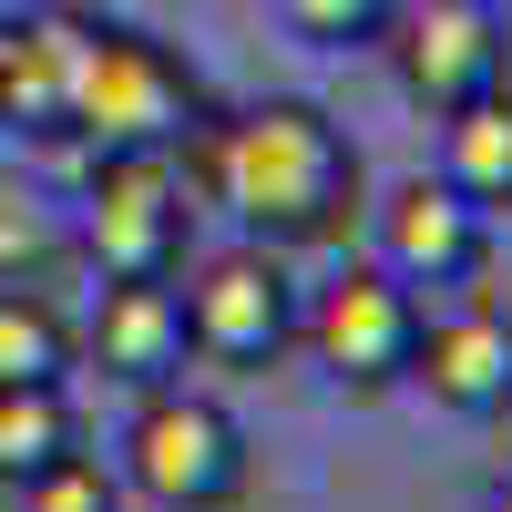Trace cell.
<instances>
[{
	"mask_svg": "<svg viewBox=\"0 0 512 512\" xmlns=\"http://www.w3.org/2000/svg\"><path fill=\"white\" fill-rule=\"evenodd\" d=\"M205 175H216L226 216L256 236V246H328L338 226L359 216V144L338 134L318 103H246L216 144H205Z\"/></svg>",
	"mask_w": 512,
	"mask_h": 512,
	"instance_id": "cell-1",
	"label": "cell"
},
{
	"mask_svg": "<svg viewBox=\"0 0 512 512\" xmlns=\"http://www.w3.org/2000/svg\"><path fill=\"white\" fill-rule=\"evenodd\" d=\"M390 11H400V0H277V21H287L297 41H328V52L379 41V31H390Z\"/></svg>",
	"mask_w": 512,
	"mask_h": 512,
	"instance_id": "cell-16",
	"label": "cell"
},
{
	"mask_svg": "<svg viewBox=\"0 0 512 512\" xmlns=\"http://www.w3.org/2000/svg\"><path fill=\"white\" fill-rule=\"evenodd\" d=\"M62 451H82L62 379H11V390H0V482H31V472H52Z\"/></svg>",
	"mask_w": 512,
	"mask_h": 512,
	"instance_id": "cell-13",
	"label": "cell"
},
{
	"mask_svg": "<svg viewBox=\"0 0 512 512\" xmlns=\"http://www.w3.org/2000/svg\"><path fill=\"white\" fill-rule=\"evenodd\" d=\"M21 512H123V482L103 472L93 451H62L52 472H31V482H21Z\"/></svg>",
	"mask_w": 512,
	"mask_h": 512,
	"instance_id": "cell-15",
	"label": "cell"
},
{
	"mask_svg": "<svg viewBox=\"0 0 512 512\" xmlns=\"http://www.w3.org/2000/svg\"><path fill=\"white\" fill-rule=\"evenodd\" d=\"M123 482H134L144 502H164V512H226L246 492V431H236V410L195 400L185 379L144 390L134 431H123Z\"/></svg>",
	"mask_w": 512,
	"mask_h": 512,
	"instance_id": "cell-3",
	"label": "cell"
},
{
	"mask_svg": "<svg viewBox=\"0 0 512 512\" xmlns=\"http://www.w3.org/2000/svg\"><path fill=\"white\" fill-rule=\"evenodd\" d=\"M195 72L164 52L154 31H113L93 21L82 31V62H72V103H62V134L93 144V154H175L195 134Z\"/></svg>",
	"mask_w": 512,
	"mask_h": 512,
	"instance_id": "cell-2",
	"label": "cell"
},
{
	"mask_svg": "<svg viewBox=\"0 0 512 512\" xmlns=\"http://www.w3.org/2000/svg\"><path fill=\"white\" fill-rule=\"evenodd\" d=\"M195 236V195L175 154H93L82 175V256L93 277H175Z\"/></svg>",
	"mask_w": 512,
	"mask_h": 512,
	"instance_id": "cell-4",
	"label": "cell"
},
{
	"mask_svg": "<svg viewBox=\"0 0 512 512\" xmlns=\"http://www.w3.org/2000/svg\"><path fill=\"white\" fill-rule=\"evenodd\" d=\"M297 338L318 349V369L338 390H400L410 349H420V287H400L390 267H349L318 287V308H297Z\"/></svg>",
	"mask_w": 512,
	"mask_h": 512,
	"instance_id": "cell-7",
	"label": "cell"
},
{
	"mask_svg": "<svg viewBox=\"0 0 512 512\" xmlns=\"http://www.w3.org/2000/svg\"><path fill=\"white\" fill-rule=\"evenodd\" d=\"M82 31H93V11H72V0H52V11H21V21H0V123H11V134L62 144V103H72Z\"/></svg>",
	"mask_w": 512,
	"mask_h": 512,
	"instance_id": "cell-9",
	"label": "cell"
},
{
	"mask_svg": "<svg viewBox=\"0 0 512 512\" xmlns=\"http://www.w3.org/2000/svg\"><path fill=\"white\" fill-rule=\"evenodd\" d=\"M72 369V328L52 297H31V287H0V390L11 379H62Z\"/></svg>",
	"mask_w": 512,
	"mask_h": 512,
	"instance_id": "cell-14",
	"label": "cell"
},
{
	"mask_svg": "<svg viewBox=\"0 0 512 512\" xmlns=\"http://www.w3.org/2000/svg\"><path fill=\"white\" fill-rule=\"evenodd\" d=\"M492 512H512V492H502V502H492Z\"/></svg>",
	"mask_w": 512,
	"mask_h": 512,
	"instance_id": "cell-17",
	"label": "cell"
},
{
	"mask_svg": "<svg viewBox=\"0 0 512 512\" xmlns=\"http://www.w3.org/2000/svg\"><path fill=\"white\" fill-rule=\"evenodd\" d=\"M93 359L123 390H164L195 349H185V297L175 277H103V308H93Z\"/></svg>",
	"mask_w": 512,
	"mask_h": 512,
	"instance_id": "cell-11",
	"label": "cell"
},
{
	"mask_svg": "<svg viewBox=\"0 0 512 512\" xmlns=\"http://www.w3.org/2000/svg\"><path fill=\"white\" fill-rule=\"evenodd\" d=\"M410 379L461 420H492L512 410V318L502 308H461V318H420V349Z\"/></svg>",
	"mask_w": 512,
	"mask_h": 512,
	"instance_id": "cell-10",
	"label": "cell"
},
{
	"mask_svg": "<svg viewBox=\"0 0 512 512\" xmlns=\"http://www.w3.org/2000/svg\"><path fill=\"white\" fill-rule=\"evenodd\" d=\"M482 256H492V216L472 195H451L441 175H410L379 205V267L400 287H461V277H482Z\"/></svg>",
	"mask_w": 512,
	"mask_h": 512,
	"instance_id": "cell-8",
	"label": "cell"
},
{
	"mask_svg": "<svg viewBox=\"0 0 512 512\" xmlns=\"http://www.w3.org/2000/svg\"><path fill=\"white\" fill-rule=\"evenodd\" d=\"M185 287V349L195 359H216V369H277L297 349V287L277 267V246H226V256H205V267H175Z\"/></svg>",
	"mask_w": 512,
	"mask_h": 512,
	"instance_id": "cell-5",
	"label": "cell"
},
{
	"mask_svg": "<svg viewBox=\"0 0 512 512\" xmlns=\"http://www.w3.org/2000/svg\"><path fill=\"white\" fill-rule=\"evenodd\" d=\"M441 185L472 195L482 216L512 205V82L482 93V103H461V113H441Z\"/></svg>",
	"mask_w": 512,
	"mask_h": 512,
	"instance_id": "cell-12",
	"label": "cell"
},
{
	"mask_svg": "<svg viewBox=\"0 0 512 512\" xmlns=\"http://www.w3.org/2000/svg\"><path fill=\"white\" fill-rule=\"evenodd\" d=\"M379 41H390V72L420 113H461L512 82V21L492 0H400Z\"/></svg>",
	"mask_w": 512,
	"mask_h": 512,
	"instance_id": "cell-6",
	"label": "cell"
}]
</instances>
